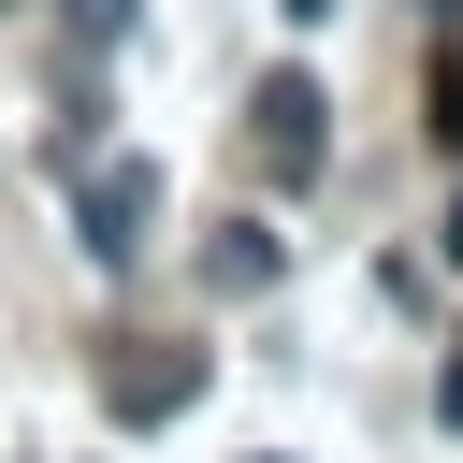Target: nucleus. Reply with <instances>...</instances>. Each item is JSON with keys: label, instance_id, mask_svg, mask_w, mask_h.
Returning <instances> with one entry per match:
<instances>
[{"label": "nucleus", "instance_id": "f257e3e1", "mask_svg": "<svg viewBox=\"0 0 463 463\" xmlns=\"http://www.w3.org/2000/svg\"><path fill=\"white\" fill-rule=\"evenodd\" d=\"M246 145H260V174H289V188L333 159V101H318V72H304V58H275V72L246 87Z\"/></svg>", "mask_w": 463, "mask_h": 463}, {"label": "nucleus", "instance_id": "f03ea898", "mask_svg": "<svg viewBox=\"0 0 463 463\" xmlns=\"http://www.w3.org/2000/svg\"><path fill=\"white\" fill-rule=\"evenodd\" d=\"M145 217H159V159L87 174V260H130V246H145Z\"/></svg>", "mask_w": 463, "mask_h": 463}, {"label": "nucleus", "instance_id": "7ed1b4c3", "mask_svg": "<svg viewBox=\"0 0 463 463\" xmlns=\"http://www.w3.org/2000/svg\"><path fill=\"white\" fill-rule=\"evenodd\" d=\"M275 260H289V246H275L260 217H217V246H203V289H232V304H246V289H275Z\"/></svg>", "mask_w": 463, "mask_h": 463}, {"label": "nucleus", "instance_id": "20e7f679", "mask_svg": "<svg viewBox=\"0 0 463 463\" xmlns=\"http://www.w3.org/2000/svg\"><path fill=\"white\" fill-rule=\"evenodd\" d=\"M101 391H116V420H174V405H188L203 376H188V362L159 347V362H130V376H101Z\"/></svg>", "mask_w": 463, "mask_h": 463}, {"label": "nucleus", "instance_id": "39448f33", "mask_svg": "<svg viewBox=\"0 0 463 463\" xmlns=\"http://www.w3.org/2000/svg\"><path fill=\"white\" fill-rule=\"evenodd\" d=\"M130 14H145V0H58V29H72L87 58H101V43H130Z\"/></svg>", "mask_w": 463, "mask_h": 463}, {"label": "nucleus", "instance_id": "423d86ee", "mask_svg": "<svg viewBox=\"0 0 463 463\" xmlns=\"http://www.w3.org/2000/svg\"><path fill=\"white\" fill-rule=\"evenodd\" d=\"M434 145L463 159V58H434Z\"/></svg>", "mask_w": 463, "mask_h": 463}, {"label": "nucleus", "instance_id": "0eeeda50", "mask_svg": "<svg viewBox=\"0 0 463 463\" xmlns=\"http://www.w3.org/2000/svg\"><path fill=\"white\" fill-rule=\"evenodd\" d=\"M434 246H449V260H463V188H449V217H434Z\"/></svg>", "mask_w": 463, "mask_h": 463}, {"label": "nucleus", "instance_id": "6e6552de", "mask_svg": "<svg viewBox=\"0 0 463 463\" xmlns=\"http://www.w3.org/2000/svg\"><path fill=\"white\" fill-rule=\"evenodd\" d=\"M434 405H449V420H463V347H449V376H434Z\"/></svg>", "mask_w": 463, "mask_h": 463}, {"label": "nucleus", "instance_id": "1a4fd4ad", "mask_svg": "<svg viewBox=\"0 0 463 463\" xmlns=\"http://www.w3.org/2000/svg\"><path fill=\"white\" fill-rule=\"evenodd\" d=\"M275 14H289V29H318V14H333V0H275Z\"/></svg>", "mask_w": 463, "mask_h": 463}, {"label": "nucleus", "instance_id": "9d476101", "mask_svg": "<svg viewBox=\"0 0 463 463\" xmlns=\"http://www.w3.org/2000/svg\"><path fill=\"white\" fill-rule=\"evenodd\" d=\"M434 14H463V0H434Z\"/></svg>", "mask_w": 463, "mask_h": 463}]
</instances>
